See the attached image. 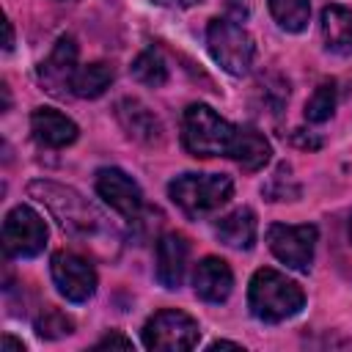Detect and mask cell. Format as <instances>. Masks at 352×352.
Segmentation results:
<instances>
[{"label":"cell","instance_id":"obj_1","mask_svg":"<svg viewBox=\"0 0 352 352\" xmlns=\"http://www.w3.org/2000/svg\"><path fill=\"white\" fill-rule=\"evenodd\" d=\"M302 305H305V292L300 289V283L270 267L253 272L248 286V308L258 322L275 324L292 319L294 314L302 311Z\"/></svg>","mask_w":352,"mask_h":352},{"label":"cell","instance_id":"obj_2","mask_svg":"<svg viewBox=\"0 0 352 352\" xmlns=\"http://www.w3.org/2000/svg\"><path fill=\"white\" fill-rule=\"evenodd\" d=\"M239 126L226 121L209 104H190L182 116V146L192 157H231Z\"/></svg>","mask_w":352,"mask_h":352},{"label":"cell","instance_id":"obj_3","mask_svg":"<svg viewBox=\"0 0 352 352\" xmlns=\"http://www.w3.org/2000/svg\"><path fill=\"white\" fill-rule=\"evenodd\" d=\"M168 195L184 214L201 217L228 204L234 182L226 173H182L168 184Z\"/></svg>","mask_w":352,"mask_h":352},{"label":"cell","instance_id":"obj_4","mask_svg":"<svg viewBox=\"0 0 352 352\" xmlns=\"http://www.w3.org/2000/svg\"><path fill=\"white\" fill-rule=\"evenodd\" d=\"M206 47H209V55L212 60L234 74V77H242L250 72L253 66V55H256V44L250 38V33L231 22V19H212L209 28H206Z\"/></svg>","mask_w":352,"mask_h":352},{"label":"cell","instance_id":"obj_5","mask_svg":"<svg viewBox=\"0 0 352 352\" xmlns=\"http://www.w3.org/2000/svg\"><path fill=\"white\" fill-rule=\"evenodd\" d=\"M146 349H162V352H184L192 349L201 338L198 322L176 308L157 311L140 330Z\"/></svg>","mask_w":352,"mask_h":352},{"label":"cell","instance_id":"obj_6","mask_svg":"<svg viewBox=\"0 0 352 352\" xmlns=\"http://www.w3.org/2000/svg\"><path fill=\"white\" fill-rule=\"evenodd\" d=\"M30 192L50 206V212L58 217V223L63 226V231L72 234H91L96 226V212L91 209V204H85L82 195H77L69 187L52 184V182H33Z\"/></svg>","mask_w":352,"mask_h":352},{"label":"cell","instance_id":"obj_7","mask_svg":"<svg viewBox=\"0 0 352 352\" xmlns=\"http://www.w3.org/2000/svg\"><path fill=\"white\" fill-rule=\"evenodd\" d=\"M47 245V223L28 204L14 206L3 220V250L11 258H33Z\"/></svg>","mask_w":352,"mask_h":352},{"label":"cell","instance_id":"obj_8","mask_svg":"<svg viewBox=\"0 0 352 352\" xmlns=\"http://www.w3.org/2000/svg\"><path fill=\"white\" fill-rule=\"evenodd\" d=\"M316 226H286V223H272L267 228V245L275 253L278 261H283L286 267L297 270V272H308L314 264V253H316Z\"/></svg>","mask_w":352,"mask_h":352},{"label":"cell","instance_id":"obj_9","mask_svg":"<svg viewBox=\"0 0 352 352\" xmlns=\"http://www.w3.org/2000/svg\"><path fill=\"white\" fill-rule=\"evenodd\" d=\"M50 272H52L55 289L69 302H85V300H91L94 292H96V283H99L94 264L85 261L77 253H69V250H60V253L52 256Z\"/></svg>","mask_w":352,"mask_h":352},{"label":"cell","instance_id":"obj_10","mask_svg":"<svg viewBox=\"0 0 352 352\" xmlns=\"http://www.w3.org/2000/svg\"><path fill=\"white\" fill-rule=\"evenodd\" d=\"M77 41L74 36H60L50 55L38 63V82L44 85L47 94L52 96H66L72 94V82L77 74Z\"/></svg>","mask_w":352,"mask_h":352},{"label":"cell","instance_id":"obj_11","mask_svg":"<svg viewBox=\"0 0 352 352\" xmlns=\"http://www.w3.org/2000/svg\"><path fill=\"white\" fill-rule=\"evenodd\" d=\"M96 192L110 209H116L126 220H135L143 209L140 184L129 173H124L121 168H102L96 173Z\"/></svg>","mask_w":352,"mask_h":352},{"label":"cell","instance_id":"obj_12","mask_svg":"<svg viewBox=\"0 0 352 352\" xmlns=\"http://www.w3.org/2000/svg\"><path fill=\"white\" fill-rule=\"evenodd\" d=\"M192 289L206 302H223V300H228V294L234 289V272H231L228 261H223L217 256L201 258L195 264V272H192Z\"/></svg>","mask_w":352,"mask_h":352},{"label":"cell","instance_id":"obj_13","mask_svg":"<svg viewBox=\"0 0 352 352\" xmlns=\"http://www.w3.org/2000/svg\"><path fill=\"white\" fill-rule=\"evenodd\" d=\"M30 132L47 148H63V146L74 143L77 135H80L77 124L69 116H63L60 110H52V107H36L30 113Z\"/></svg>","mask_w":352,"mask_h":352},{"label":"cell","instance_id":"obj_14","mask_svg":"<svg viewBox=\"0 0 352 352\" xmlns=\"http://www.w3.org/2000/svg\"><path fill=\"white\" fill-rule=\"evenodd\" d=\"M190 242L182 234H165L157 242V280L165 289H179L187 272Z\"/></svg>","mask_w":352,"mask_h":352},{"label":"cell","instance_id":"obj_15","mask_svg":"<svg viewBox=\"0 0 352 352\" xmlns=\"http://www.w3.org/2000/svg\"><path fill=\"white\" fill-rule=\"evenodd\" d=\"M116 116L124 126V132L146 146H154L162 140V124L160 118L140 102V99H121L116 104Z\"/></svg>","mask_w":352,"mask_h":352},{"label":"cell","instance_id":"obj_16","mask_svg":"<svg viewBox=\"0 0 352 352\" xmlns=\"http://www.w3.org/2000/svg\"><path fill=\"white\" fill-rule=\"evenodd\" d=\"M214 234L223 245L228 248H236V250H250L253 242H256V234H258V223H256V214L253 209L248 206H239L234 212H228L226 217H220L214 223Z\"/></svg>","mask_w":352,"mask_h":352},{"label":"cell","instance_id":"obj_17","mask_svg":"<svg viewBox=\"0 0 352 352\" xmlns=\"http://www.w3.org/2000/svg\"><path fill=\"white\" fill-rule=\"evenodd\" d=\"M322 38L336 55H352V8L330 3L322 8Z\"/></svg>","mask_w":352,"mask_h":352},{"label":"cell","instance_id":"obj_18","mask_svg":"<svg viewBox=\"0 0 352 352\" xmlns=\"http://www.w3.org/2000/svg\"><path fill=\"white\" fill-rule=\"evenodd\" d=\"M272 157V146L270 140L253 129V126H239L234 148H231V160L242 168V170H261Z\"/></svg>","mask_w":352,"mask_h":352},{"label":"cell","instance_id":"obj_19","mask_svg":"<svg viewBox=\"0 0 352 352\" xmlns=\"http://www.w3.org/2000/svg\"><path fill=\"white\" fill-rule=\"evenodd\" d=\"M113 77H116V72H113L110 63H104V60L85 63V66H80L77 74H74L72 94L80 96V99H96V96H102V94L110 88Z\"/></svg>","mask_w":352,"mask_h":352},{"label":"cell","instance_id":"obj_20","mask_svg":"<svg viewBox=\"0 0 352 352\" xmlns=\"http://www.w3.org/2000/svg\"><path fill=\"white\" fill-rule=\"evenodd\" d=\"M270 14L286 33H302L311 19V0H270Z\"/></svg>","mask_w":352,"mask_h":352},{"label":"cell","instance_id":"obj_21","mask_svg":"<svg viewBox=\"0 0 352 352\" xmlns=\"http://www.w3.org/2000/svg\"><path fill=\"white\" fill-rule=\"evenodd\" d=\"M129 72H132V77H135L138 82L151 85V88H160V85L168 82V63H165V58H162L154 47L143 50V52L132 60Z\"/></svg>","mask_w":352,"mask_h":352},{"label":"cell","instance_id":"obj_22","mask_svg":"<svg viewBox=\"0 0 352 352\" xmlns=\"http://www.w3.org/2000/svg\"><path fill=\"white\" fill-rule=\"evenodd\" d=\"M336 110V82L333 80H324L314 88V94L308 96L305 102V121L311 124H322L333 116Z\"/></svg>","mask_w":352,"mask_h":352},{"label":"cell","instance_id":"obj_23","mask_svg":"<svg viewBox=\"0 0 352 352\" xmlns=\"http://www.w3.org/2000/svg\"><path fill=\"white\" fill-rule=\"evenodd\" d=\"M36 333L41 336V338H63V336H69V333H74V322L63 314V311H58V308H47L38 319H36Z\"/></svg>","mask_w":352,"mask_h":352},{"label":"cell","instance_id":"obj_24","mask_svg":"<svg viewBox=\"0 0 352 352\" xmlns=\"http://www.w3.org/2000/svg\"><path fill=\"white\" fill-rule=\"evenodd\" d=\"M113 349V346H121V349H132V341L129 338H124L121 333H107L102 341H96V346L94 349Z\"/></svg>","mask_w":352,"mask_h":352},{"label":"cell","instance_id":"obj_25","mask_svg":"<svg viewBox=\"0 0 352 352\" xmlns=\"http://www.w3.org/2000/svg\"><path fill=\"white\" fill-rule=\"evenodd\" d=\"M3 352H25V344L16 341V338H11V336H6L3 338Z\"/></svg>","mask_w":352,"mask_h":352},{"label":"cell","instance_id":"obj_26","mask_svg":"<svg viewBox=\"0 0 352 352\" xmlns=\"http://www.w3.org/2000/svg\"><path fill=\"white\" fill-rule=\"evenodd\" d=\"M154 3L168 6V8H190V6H195V3H201V0H154Z\"/></svg>","mask_w":352,"mask_h":352},{"label":"cell","instance_id":"obj_27","mask_svg":"<svg viewBox=\"0 0 352 352\" xmlns=\"http://www.w3.org/2000/svg\"><path fill=\"white\" fill-rule=\"evenodd\" d=\"M11 47H14V25L6 22V50H11Z\"/></svg>","mask_w":352,"mask_h":352},{"label":"cell","instance_id":"obj_28","mask_svg":"<svg viewBox=\"0 0 352 352\" xmlns=\"http://www.w3.org/2000/svg\"><path fill=\"white\" fill-rule=\"evenodd\" d=\"M220 346H223V349H226V346L239 349V344H234V341H212V344H209V349H220Z\"/></svg>","mask_w":352,"mask_h":352},{"label":"cell","instance_id":"obj_29","mask_svg":"<svg viewBox=\"0 0 352 352\" xmlns=\"http://www.w3.org/2000/svg\"><path fill=\"white\" fill-rule=\"evenodd\" d=\"M346 231H349V242H352V217H349V226H346Z\"/></svg>","mask_w":352,"mask_h":352}]
</instances>
